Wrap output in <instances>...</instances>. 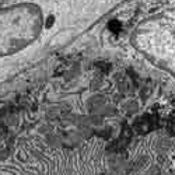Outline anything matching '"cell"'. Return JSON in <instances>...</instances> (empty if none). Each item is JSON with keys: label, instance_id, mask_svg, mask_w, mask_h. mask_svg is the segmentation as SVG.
<instances>
[{"label": "cell", "instance_id": "3", "mask_svg": "<svg viewBox=\"0 0 175 175\" xmlns=\"http://www.w3.org/2000/svg\"><path fill=\"white\" fill-rule=\"evenodd\" d=\"M128 108H129V112H136L137 111V104L136 102H129Z\"/></svg>", "mask_w": 175, "mask_h": 175}, {"label": "cell", "instance_id": "2", "mask_svg": "<svg viewBox=\"0 0 175 175\" xmlns=\"http://www.w3.org/2000/svg\"><path fill=\"white\" fill-rule=\"evenodd\" d=\"M160 174H161V170L158 168V165H151L144 175H160Z\"/></svg>", "mask_w": 175, "mask_h": 175}, {"label": "cell", "instance_id": "1", "mask_svg": "<svg viewBox=\"0 0 175 175\" xmlns=\"http://www.w3.org/2000/svg\"><path fill=\"white\" fill-rule=\"evenodd\" d=\"M171 146H172V143H171L170 139L161 137V139H158L156 143V151L160 153V154H165V153L171 149Z\"/></svg>", "mask_w": 175, "mask_h": 175}]
</instances>
